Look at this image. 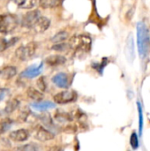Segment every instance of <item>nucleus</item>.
<instances>
[{"instance_id": "nucleus-1", "label": "nucleus", "mask_w": 150, "mask_h": 151, "mask_svg": "<svg viewBox=\"0 0 150 151\" xmlns=\"http://www.w3.org/2000/svg\"><path fill=\"white\" fill-rule=\"evenodd\" d=\"M137 42L141 58L146 59L149 53L150 33L147 25L142 21L137 24Z\"/></svg>"}, {"instance_id": "nucleus-2", "label": "nucleus", "mask_w": 150, "mask_h": 151, "mask_svg": "<svg viewBox=\"0 0 150 151\" xmlns=\"http://www.w3.org/2000/svg\"><path fill=\"white\" fill-rule=\"evenodd\" d=\"M91 38L85 35H75L71 37L69 44L71 50L77 53H86L91 48Z\"/></svg>"}, {"instance_id": "nucleus-3", "label": "nucleus", "mask_w": 150, "mask_h": 151, "mask_svg": "<svg viewBox=\"0 0 150 151\" xmlns=\"http://www.w3.org/2000/svg\"><path fill=\"white\" fill-rule=\"evenodd\" d=\"M19 19L12 13L0 14V33L8 34L15 30L19 24Z\"/></svg>"}, {"instance_id": "nucleus-4", "label": "nucleus", "mask_w": 150, "mask_h": 151, "mask_svg": "<svg viewBox=\"0 0 150 151\" xmlns=\"http://www.w3.org/2000/svg\"><path fill=\"white\" fill-rule=\"evenodd\" d=\"M36 49H37V44L34 42H31L27 45H22L19 47L15 51V55L19 60L27 61L33 58V56L36 51Z\"/></svg>"}, {"instance_id": "nucleus-5", "label": "nucleus", "mask_w": 150, "mask_h": 151, "mask_svg": "<svg viewBox=\"0 0 150 151\" xmlns=\"http://www.w3.org/2000/svg\"><path fill=\"white\" fill-rule=\"evenodd\" d=\"M41 16V12L39 10H32L24 15V17L20 20L21 26L26 28H33V27Z\"/></svg>"}, {"instance_id": "nucleus-6", "label": "nucleus", "mask_w": 150, "mask_h": 151, "mask_svg": "<svg viewBox=\"0 0 150 151\" xmlns=\"http://www.w3.org/2000/svg\"><path fill=\"white\" fill-rule=\"evenodd\" d=\"M77 94L74 91L71 90H64L57 94H56L53 97L56 104H66L69 103H72L76 100Z\"/></svg>"}, {"instance_id": "nucleus-7", "label": "nucleus", "mask_w": 150, "mask_h": 151, "mask_svg": "<svg viewBox=\"0 0 150 151\" xmlns=\"http://www.w3.org/2000/svg\"><path fill=\"white\" fill-rule=\"evenodd\" d=\"M52 82L60 88H68L70 86V79L68 74L65 73H59L53 76Z\"/></svg>"}, {"instance_id": "nucleus-8", "label": "nucleus", "mask_w": 150, "mask_h": 151, "mask_svg": "<svg viewBox=\"0 0 150 151\" xmlns=\"http://www.w3.org/2000/svg\"><path fill=\"white\" fill-rule=\"evenodd\" d=\"M125 54L126 57V59L129 62H133L135 58L134 54V42H133V37L132 34L128 35L126 38V48H125Z\"/></svg>"}, {"instance_id": "nucleus-9", "label": "nucleus", "mask_w": 150, "mask_h": 151, "mask_svg": "<svg viewBox=\"0 0 150 151\" xmlns=\"http://www.w3.org/2000/svg\"><path fill=\"white\" fill-rule=\"evenodd\" d=\"M42 63L39 65H32L28 68H27L26 70H24L21 73L20 76L24 77V78H27V79H33L37 77L38 75L41 74L42 70Z\"/></svg>"}, {"instance_id": "nucleus-10", "label": "nucleus", "mask_w": 150, "mask_h": 151, "mask_svg": "<svg viewBox=\"0 0 150 151\" xmlns=\"http://www.w3.org/2000/svg\"><path fill=\"white\" fill-rule=\"evenodd\" d=\"M50 26V19L45 16H41L32 29H34L36 33H43L49 29Z\"/></svg>"}, {"instance_id": "nucleus-11", "label": "nucleus", "mask_w": 150, "mask_h": 151, "mask_svg": "<svg viewBox=\"0 0 150 151\" xmlns=\"http://www.w3.org/2000/svg\"><path fill=\"white\" fill-rule=\"evenodd\" d=\"M28 137H29V134H28V131L26 129L15 130V131H12L11 133H10V134H9V138L17 142H25L28 139Z\"/></svg>"}, {"instance_id": "nucleus-12", "label": "nucleus", "mask_w": 150, "mask_h": 151, "mask_svg": "<svg viewBox=\"0 0 150 151\" xmlns=\"http://www.w3.org/2000/svg\"><path fill=\"white\" fill-rule=\"evenodd\" d=\"M34 138L40 142H48V141L53 140L55 138V135L50 131L43 127H39L34 134Z\"/></svg>"}, {"instance_id": "nucleus-13", "label": "nucleus", "mask_w": 150, "mask_h": 151, "mask_svg": "<svg viewBox=\"0 0 150 151\" xmlns=\"http://www.w3.org/2000/svg\"><path fill=\"white\" fill-rule=\"evenodd\" d=\"M31 107L38 111H45L50 109H53L56 107V104L50 101H40V102H35L31 104Z\"/></svg>"}, {"instance_id": "nucleus-14", "label": "nucleus", "mask_w": 150, "mask_h": 151, "mask_svg": "<svg viewBox=\"0 0 150 151\" xmlns=\"http://www.w3.org/2000/svg\"><path fill=\"white\" fill-rule=\"evenodd\" d=\"M45 62L50 66H57L64 65L66 62V58L62 55H50L46 58Z\"/></svg>"}, {"instance_id": "nucleus-15", "label": "nucleus", "mask_w": 150, "mask_h": 151, "mask_svg": "<svg viewBox=\"0 0 150 151\" xmlns=\"http://www.w3.org/2000/svg\"><path fill=\"white\" fill-rule=\"evenodd\" d=\"M40 0H12L16 5L22 9H32L39 4Z\"/></svg>"}, {"instance_id": "nucleus-16", "label": "nucleus", "mask_w": 150, "mask_h": 151, "mask_svg": "<svg viewBox=\"0 0 150 151\" xmlns=\"http://www.w3.org/2000/svg\"><path fill=\"white\" fill-rule=\"evenodd\" d=\"M17 74V69L16 67L12 65L5 66L2 70H0V77L4 80H9L14 77Z\"/></svg>"}, {"instance_id": "nucleus-17", "label": "nucleus", "mask_w": 150, "mask_h": 151, "mask_svg": "<svg viewBox=\"0 0 150 151\" xmlns=\"http://www.w3.org/2000/svg\"><path fill=\"white\" fill-rule=\"evenodd\" d=\"M19 106V101L16 98L11 99L6 104V106L3 110V113L4 115H9L11 113H12L15 110H17Z\"/></svg>"}, {"instance_id": "nucleus-18", "label": "nucleus", "mask_w": 150, "mask_h": 151, "mask_svg": "<svg viewBox=\"0 0 150 151\" xmlns=\"http://www.w3.org/2000/svg\"><path fill=\"white\" fill-rule=\"evenodd\" d=\"M19 39L18 37H12L9 40L5 39L4 37L0 38V52H2V51L5 50L6 49L15 45L19 42Z\"/></svg>"}, {"instance_id": "nucleus-19", "label": "nucleus", "mask_w": 150, "mask_h": 151, "mask_svg": "<svg viewBox=\"0 0 150 151\" xmlns=\"http://www.w3.org/2000/svg\"><path fill=\"white\" fill-rule=\"evenodd\" d=\"M27 96L30 99H32V100H34L35 102H40V101H42L43 99V94L41 91L37 90V89H35L34 88H32V87L27 88Z\"/></svg>"}, {"instance_id": "nucleus-20", "label": "nucleus", "mask_w": 150, "mask_h": 151, "mask_svg": "<svg viewBox=\"0 0 150 151\" xmlns=\"http://www.w3.org/2000/svg\"><path fill=\"white\" fill-rule=\"evenodd\" d=\"M62 2H63V0H40L39 4L41 5V7H42L44 9L55 8V7L58 6Z\"/></svg>"}, {"instance_id": "nucleus-21", "label": "nucleus", "mask_w": 150, "mask_h": 151, "mask_svg": "<svg viewBox=\"0 0 150 151\" xmlns=\"http://www.w3.org/2000/svg\"><path fill=\"white\" fill-rule=\"evenodd\" d=\"M68 38V33L66 31H59L56 35L51 37L50 41L53 43H58V42H63Z\"/></svg>"}, {"instance_id": "nucleus-22", "label": "nucleus", "mask_w": 150, "mask_h": 151, "mask_svg": "<svg viewBox=\"0 0 150 151\" xmlns=\"http://www.w3.org/2000/svg\"><path fill=\"white\" fill-rule=\"evenodd\" d=\"M51 50L57 51V52H65V51L71 50V46H70L69 42H63L54 43V45H52V47H51Z\"/></svg>"}, {"instance_id": "nucleus-23", "label": "nucleus", "mask_w": 150, "mask_h": 151, "mask_svg": "<svg viewBox=\"0 0 150 151\" xmlns=\"http://www.w3.org/2000/svg\"><path fill=\"white\" fill-rule=\"evenodd\" d=\"M12 123L13 121L9 118H5L3 120H1L0 121V134H4L5 132L10 130V128L12 126Z\"/></svg>"}, {"instance_id": "nucleus-24", "label": "nucleus", "mask_w": 150, "mask_h": 151, "mask_svg": "<svg viewBox=\"0 0 150 151\" xmlns=\"http://www.w3.org/2000/svg\"><path fill=\"white\" fill-rule=\"evenodd\" d=\"M56 120L59 123H66L72 120V116L67 112H57L55 117Z\"/></svg>"}, {"instance_id": "nucleus-25", "label": "nucleus", "mask_w": 150, "mask_h": 151, "mask_svg": "<svg viewBox=\"0 0 150 151\" xmlns=\"http://www.w3.org/2000/svg\"><path fill=\"white\" fill-rule=\"evenodd\" d=\"M138 106V112H139V130H140V135L142 134V128H143V113H142V108L141 104L137 103Z\"/></svg>"}, {"instance_id": "nucleus-26", "label": "nucleus", "mask_w": 150, "mask_h": 151, "mask_svg": "<svg viewBox=\"0 0 150 151\" xmlns=\"http://www.w3.org/2000/svg\"><path fill=\"white\" fill-rule=\"evenodd\" d=\"M40 119L41 121L47 127H53V122L52 119L50 118V115L49 113H43L40 116Z\"/></svg>"}, {"instance_id": "nucleus-27", "label": "nucleus", "mask_w": 150, "mask_h": 151, "mask_svg": "<svg viewBox=\"0 0 150 151\" xmlns=\"http://www.w3.org/2000/svg\"><path fill=\"white\" fill-rule=\"evenodd\" d=\"M19 151H38V148L35 144L33 143H28L22 145L19 148Z\"/></svg>"}, {"instance_id": "nucleus-28", "label": "nucleus", "mask_w": 150, "mask_h": 151, "mask_svg": "<svg viewBox=\"0 0 150 151\" xmlns=\"http://www.w3.org/2000/svg\"><path fill=\"white\" fill-rule=\"evenodd\" d=\"M130 143H131V146L133 150H137L138 147H139V139H138V136L136 134V133H133L132 135H131V138H130Z\"/></svg>"}, {"instance_id": "nucleus-29", "label": "nucleus", "mask_w": 150, "mask_h": 151, "mask_svg": "<svg viewBox=\"0 0 150 151\" xmlns=\"http://www.w3.org/2000/svg\"><path fill=\"white\" fill-rule=\"evenodd\" d=\"M37 87L39 88V89L42 92H44L47 88V84L45 81V78L44 77H40L37 80Z\"/></svg>"}, {"instance_id": "nucleus-30", "label": "nucleus", "mask_w": 150, "mask_h": 151, "mask_svg": "<svg viewBox=\"0 0 150 151\" xmlns=\"http://www.w3.org/2000/svg\"><path fill=\"white\" fill-rule=\"evenodd\" d=\"M9 90L7 88H0V102L6 96Z\"/></svg>"}, {"instance_id": "nucleus-31", "label": "nucleus", "mask_w": 150, "mask_h": 151, "mask_svg": "<svg viewBox=\"0 0 150 151\" xmlns=\"http://www.w3.org/2000/svg\"><path fill=\"white\" fill-rule=\"evenodd\" d=\"M49 151H63V149L61 147H58V146H55V147H51Z\"/></svg>"}]
</instances>
